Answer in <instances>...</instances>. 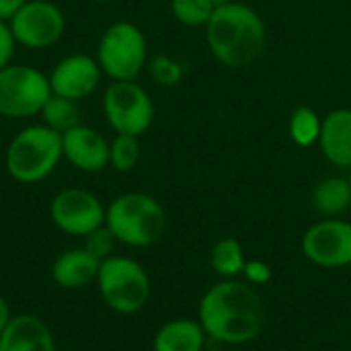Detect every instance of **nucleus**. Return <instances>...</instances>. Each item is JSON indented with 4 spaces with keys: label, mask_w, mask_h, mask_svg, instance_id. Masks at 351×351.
I'll return each instance as SVG.
<instances>
[{
    "label": "nucleus",
    "mask_w": 351,
    "mask_h": 351,
    "mask_svg": "<svg viewBox=\"0 0 351 351\" xmlns=\"http://www.w3.org/2000/svg\"><path fill=\"white\" fill-rule=\"evenodd\" d=\"M197 321L210 339L226 346H245L263 333L267 308L257 288L249 282L222 280L202 296Z\"/></svg>",
    "instance_id": "nucleus-1"
},
{
    "label": "nucleus",
    "mask_w": 351,
    "mask_h": 351,
    "mask_svg": "<svg viewBox=\"0 0 351 351\" xmlns=\"http://www.w3.org/2000/svg\"><path fill=\"white\" fill-rule=\"evenodd\" d=\"M206 39L220 64L247 68L261 58L267 45V27L255 8L230 0L216 6L206 25Z\"/></svg>",
    "instance_id": "nucleus-2"
},
{
    "label": "nucleus",
    "mask_w": 351,
    "mask_h": 351,
    "mask_svg": "<svg viewBox=\"0 0 351 351\" xmlns=\"http://www.w3.org/2000/svg\"><path fill=\"white\" fill-rule=\"evenodd\" d=\"M105 226L117 243L142 249L162 239L167 230V214L152 195L130 191L121 193L105 208Z\"/></svg>",
    "instance_id": "nucleus-3"
},
{
    "label": "nucleus",
    "mask_w": 351,
    "mask_h": 351,
    "mask_svg": "<svg viewBox=\"0 0 351 351\" xmlns=\"http://www.w3.org/2000/svg\"><path fill=\"white\" fill-rule=\"evenodd\" d=\"M62 158V134L43 123L27 125L16 132L4 150L6 173L23 185L47 179Z\"/></svg>",
    "instance_id": "nucleus-4"
},
{
    "label": "nucleus",
    "mask_w": 351,
    "mask_h": 351,
    "mask_svg": "<svg viewBox=\"0 0 351 351\" xmlns=\"http://www.w3.org/2000/svg\"><path fill=\"white\" fill-rule=\"evenodd\" d=\"M97 286L105 304L119 315L140 313L150 298V278L146 269L130 257L111 255L101 261Z\"/></svg>",
    "instance_id": "nucleus-5"
},
{
    "label": "nucleus",
    "mask_w": 351,
    "mask_h": 351,
    "mask_svg": "<svg viewBox=\"0 0 351 351\" xmlns=\"http://www.w3.org/2000/svg\"><path fill=\"white\" fill-rule=\"evenodd\" d=\"M95 58L111 80H136L148 64V43L140 27L117 21L103 31Z\"/></svg>",
    "instance_id": "nucleus-6"
},
{
    "label": "nucleus",
    "mask_w": 351,
    "mask_h": 351,
    "mask_svg": "<svg viewBox=\"0 0 351 351\" xmlns=\"http://www.w3.org/2000/svg\"><path fill=\"white\" fill-rule=\"evenodd\" d=\"M49 97V78L41 70L12 62L0 70V117L27 119L39 115Z\"/></svg>",
    "instance_id": "nucleus-7"
},
{
    "label": "nucleus",
    "mask_w": 351,
    "mask_h": 351,
    "mask_svg": "<svg viewBox=\"0 0 351 351\" xmlns=\"http://www.w3.org/2000/svg\"><path fill=\"white\" fill-rule=\"evenodd\" d=\"M103 113L115 134L142 136L154 121V105L136 80H113L103 95Z\"/></svg>",
    "instance_id": "nucleus-8"
},
{
    "label": "nucleus",
    "mask_w": 351,
    "mask_h": 351,
    "mask_svg": "<svg viewBox=\"0 0 351 351\" xmlns=\"http://www.w3.org/2000/svg\"><path fill=\"white\" fill-rule=\"evenodd\" d=\"M16 45L27 49H45L58 43L66 31V16L49 0H27L8 21Z\"/></svg>",
    "instance_id": "nucleus-9"
},
{
    "label": "nucleus",
    "mask_w": 351,
    "mask_h": 351,
    "mask_svg": "<svg viewBox=\"0 0 351 351\" xmlns=\"http://www.w3.org/2000/svg\"><path fill=\"white\" fill-rule=\"evenodd\" d=\"M49 216L62 232L84 239L105 224V206L90 191L68 187L53 195Z\"/></svg>",
    "instance_id": "nucleus-10"
},
{
    "label": "nucleus",
    "mask_w": 351,
    "mask_h": 351,
    "mask_svg": "<svg viewBox=\"0 0 351 351\" xmlns=\"http://www.w3.org/2000/svg\"><path fill=\"white\" fill-rule=\"evenodd\" d=\"M302 253L325 269L351 265V222L325 218L313 224L302 237Z\"/></svg>",
    "instance_id": "nucleus-11"
},
{
    "label": "nucleus",
    "mask_w": 351,
    "mask_h": 351,
    "mask_svg": "<svg viewBox=\"0 0 351 351\" xmlns=\"http://www.w3.org/2000/svg\"><path fill=\"white\" fill-rule=\"evenodd\" d=\"M101 76L103 72L97 58L86 53H72L62 58L53 66L47 78H49L51 95L80 101L97 90Z\"/></svg>",
    "instance_id": "nucleus-12"
},
{
    "label": "nucleus",
    "mask_w": 351,
    "mask_h": 351,
    "mask_svg": "<svg viewBox=\"0 0 351 351\" xmlns=\"http://www.w3.org/2000/svg\"><path fill=\"white\" fill-rule=\"evenodd\" d=\"M64 158L82 173H99L109 167V140L86 123L62 134Z\"/></svg>",
    "instance_id": "nucleus-13"
},
{
    "label": "nucleus",
    "mask_w": 351,
    "mask_h": 351,
    "mask_svg": "<svg viewBox=\"0 0 351 351\" xmlns=\"http://www.w3.org/2000/svg\"><path fill=\"white\" fill-rule=\"evenodd\" d=\"M0 351H56L49 327L35 315L10 317L0 333Z\"/></svg>",
    "instance_id": "nucleus-14"
},
{
    "label": "nucleus",
    "mask_w": 351,
    "mask_h": 351,
    "mask_svg": "<svg viewBox=\"0 0 351 351\" xmlns=\"http://www.w3.org/2000/svg\"><path fill=\"white\" fill-rule=\"evenodd\" d=\"M319 146L337 169H351V109L339 107L323 117Z\"/></svg>",
    "instance_id": "nucleus-15"
},
{
    "label": "nucleus",
    "mask_w": 351,
    "mask_h": 351,
    "mask_svg": "<svg viewBox=\"0 0 351 351\" xmlns=\"http://www.w3.org/2000/svg\"><path fill=\"white\" fill-rule=\"evenodd\" d=\"M99 267H101V259L90 255L84 247L68 249L56 257L51 265V278L60 288L78 290L88 286L93 280H97Z\"/></svg>",
    "instance_id": "nucleus-16"
},
{
    "label": "nucleus",
    "mask_w": 351,
    "mask_h": 351,
    "mask_svg": "<svg viewBox=\"0 0 351 351\" xmlns=\"http://www.w3.org/2000/svg\"><path fill=\"white\" fill-rule=\"evenodd\" d=\"M206 331L199 321L193 319H173L165 323L152 341L154 351H204Z\"/></svg>",
    "instance_id": "nucleus-17"
},
{
    "label": "nucleus",
    "mask_w": 351,
    "mask_h": 351,
    "mask_svg": "<svg viewBox=\"0 0 351 351\" xmlns=\"http://www.w3.org/2000/svg\"><path fill=\"white\" fill-rule=\"evenodd\" d=\"M311 204L317 214L325 218H337L351 206L350 177H327L315 185Z\"/></svg>",
    "instance_id": "nucleus-18"
},
{
    "label": "nucleus",
    "mask_w": 351,
    "mask_h": 351,
    "mask_svg": "<svg viewBox=\"0 0 351 351\" xmlns=\"http://www.w3.org/2000/svg\"><path fill=\"white\" fill-rule=\"evenodd\" d=\"M39 117H41L43 125H47L49 130H53L58 134H66L68 130L82 123L78 101L64 99V97H58V95H51L45 101V105L39 111Z\"/></svg>",
    "instance_id": "nucleus-19"
},
{
    "label": "nucleus",
    "mask_w": 351,
    "mask_h": 351,
    "mask_svg": "<svg viewBox=\"0 0 351 351\" xmlns=\"http://www.w3.org/2000/svg\"><path fill=\"white\" fill-rule=\"evenodd\" d=\"M210 263H212V269L224 278V280H237L243 271H245V265H247V259H245V251L241 247V243L237 239H220L214 249H212V255H210Z\"/></svg>",
    "instance_id": "nucleus-20"
},
{
    "label": "nucleus",
    "mask_w": 351,
    "mask_h": 351,
    "mask_svg": "<svg viewBox=\"0 0 351 351\" xmlns=\"http://www.w3.org/2000/svg\"><path fill=\"white\" fill-rule=\"evenodd\" d=\"M321 125H323V119L311 107L294 109L290 115V123H288L290 136H292L294 144H298L300 148H311V146L319 144Z\"/></svg>",
    "instance_id": "nucleus-21"
},
{
    "label": "nucleus",
    "mask_w": 351,
    "mask_h": 351,
    "mask_svg": "<svg viewBox=\"0 0 351 351\" xmlns=\"http://www.w3.org/2000/svg\"><path fill=\"white\" fill-rule=\"evenodd\" d=\"M138 160H140L138 136L115 134V138L109 142V167H113L119 173H128L138 165Z\"/></svg>",
    "instance_id": "nucleus-22"
},
{
    "label": "nucleus",
    "mask_w": 351,
    "mask_h": 351,
    "mask_svg": "<svg viewBox=\"0 0 351 351\" xmlns=\"http://www.w3.org/2000/svg\"><path fill=\"white\" fill-rule=\"evenodd\" d=\"M216 10L212 0H171L173 16L185 27H206Z\"/></svg>",
    "instance_id": "nucleus-23"
},
{
    "label": "nucleus",
    "mask_w": 351,
    "mask_h": 351,
    "mask_svg": "<svg viewBox=\"0 0 351 351\" xmlns=\"http://www.w3.org/2000/svg\"><path fill=\"white\" fill-rule=\"evenodd\" d=\"M146 66L154 82L160 86H175L183 78V66L169 56H154Z\"/></svg>",
    "instance_id": "nucleus-24"
},
{
    "label": "nucleus",
    "mask_w": 351,
    "mask_h": 351,
    "mask_svg": "<svg viewBox=\"0 0 351 351\" xmlns=\"http://www.w3.org/2000/svg\"><path fill=\"white\" fill-rule=\"evenodd\" d=\"M115 237L111 234V230L103 224V226H99L97 230H93L90 234H86L84 237V249L90 253V255H95L97 259H107V257H111L113 255V249H115Z\"/></svg>",
    "instance_id": "nucleus-25"
},
{
    "label": "nucleus",
    "mask_w": 351,
    "mask_h": 351,
    "mask_svg": "<svg viewBox=\"0 0 351 351\" xmlns=\"http://www.w3.org/2000/svg\"><path fill=\"white\" fill-rule=\"evenodd\" d=\"M245 278L251 286H263L271 280V267L259 259H253V261H247L245 265Z\"/></svg>",
    "instance_id": "nucleus-26"
},
{
    "label": "nucleus",
    "mask_w": 351,
    "mask_h": 351,
    "mask_svg": "<svg viewBox=\"0 0 351 351\" xmlns=\"http://www.w3.org/2000/svg\"><path fill=\"white\" fill-rule=\"evenodd\" d=\"M14 47H16V43H14V37L8 29V23L0 21V70L12 62Z\"/></svg>",
    "instance_id": "nucleus-27"
},
{
    "label": "nucleus",
    "mask_w": 351,
    "mask_h": 351,
    "mask_svg": "<svg viewBox=\"0 0 351 351\" xmlns=\"http://www.w3.org/2000/svg\"><path fill=\"white\" fill-rule=\"evenodd\" d=\"M27 0H0V21L8 23Z\"/></svg>",
    "instance_id": "nucleus-28"
},
{
    "label": "nucleus",
    "mask_w": 351,
    "mask_h": 351,
    "mask_svg": "<svg viewBox=\"0 0 351 351\" xmlns=\"http://www.w3.org/2000/svg\"><path fill=\"white\" fill-rule=\"evenodd\" d=\"M8 321H10V311H8L6 300L0 296V333L4 331V327L8 325Z\"/></svg>",
    "instance_id": "nucleus-29"
},
{
    "label": "nucleus",
    "mask_w": 351,
    "mask_h": 351,
    "mask_svg": "<svg viewBox=\"0 0 351 351\" xmlns=\"http://www.w3.org/2000/svg\"><path fill=\"white\" fill-rule=\"evenodd\" d=\"M212 2H214V4L218 6V4H226V2H230V0H212Z\"/></svg>",
    "instance_id": "nucleus-30"
},
{
    "label": "nucleus",
    "mask_w": 351,
    "mask_h": 351,
    "mask_svg": "<svg viewBox=\"0 0 351 351\" xmlns=\"http://www.w3.org/2000/svg\"><path fill=\"white\" fill-rule=\"evenodd\" d=\"M95 2H99V4H109V2H113V0H95Z\"/></svg>",
    "instance_id": "nucleus-31"
},
{
    "label": "nucleus",
    "mask_w": 351,
    "mask_h": 351,
    "mask_svg": "<svg viewBox=\"0 0 351 351\" xmlns=\"http://www.w3.org/2000/svg\"><path fill=\"white\" fill-rule=\"evenodd\" d=\"M0 146H2V132H0Z\"/></svg>",
    "instance_id": "nucleus-32"
},
{
    "label": "nucleus",
    "mask_w": 351,
    "mask_h": 351,
    "mask_svg": "<svg viewBox=\"0 0 351 351\" xmlns=\"http://www.w3.org/2000/svg\"><path fill=\"white\" fill-rule=\"evenodd\" d=\"M350 181H351V169H350Z\"/></svg>",
    "instance_id": "nucleus-33"
}]
</instances>
